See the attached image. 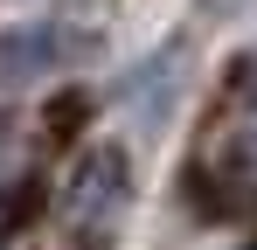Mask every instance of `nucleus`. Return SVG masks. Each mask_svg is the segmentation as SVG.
<instances>
[{
	"mask_svg": "<svg viewBox=\"0 0 257 250\" xmlns=\"http://www.w3.org/2000/svg\"><path fill=\"white\" fill-rule=\"evenodd\" d=\"M77 56H84V35L70 21H14V28H0V104L70 77Z\"/></svg>",
	"mask_w": 257,
	"mask_h": 250,
	"instance_id": "f03ea898",
	"label": "nucleus"
},
{
	"mask_svg": "<svg viewBox=\"0 0 257 250\" xmlns=\"http://www.w3.org/2000/svg\"><path fill=\"white\" fill-rule=\"evenodd\" d=\"M132 208V160L118 146H90L84 160L70 167L63 195H56V236L63 250H111L118 222Z\"/></svg>",
	"mask_w": 257,
	"mask_h": 250,
	"instance_id": "f257e3e1",
	"label": "nucleus"
},
{
	"mask_svg": "<svg viewBox=\"0 0 257 250\" xmlns=\"http://www.w3.org/2000/svg\"><path fill=\"white\" fill-rule=\"evenodd\" d=\"M195 7H202V14H215V21H229V14H243L250 0H195Z\"/></svg>",
	"mask_w": 257,
	"mask_h": 250,
	"instance_id": "20e7f679",
	"label": "nucleus"
},
{
	"mask_svg": "<svg viewBox=\"0 0 257 250\" xmlns=\"http://www.w3.org/2000/svg\"><path fill=\"white\" fill-rule=\"evenodd\" d=\"M42 250H63V243H42Z\"/></svg>",
	"mask_w": 257,
	"mask_h": 250,
	"instance_id": "39448f33",
	"label": "nucleus"
},
{
	"mask_svg": "<svg viewBox=\"0 0 257 250\" xmlns=\"http://www.w3.org/2000/svg\"><path fill=\"white\" fill-rule=\"evenodd\" d=\"M35 208H42L35 181H0V250H7V243H21V229L35 222Z\"/></svg>",
	"mask_w": 257,
	"mask_h": 250,
	"instance_id": "7ed1b4c3",
	"label": "nucleus"
}]
</instances>
